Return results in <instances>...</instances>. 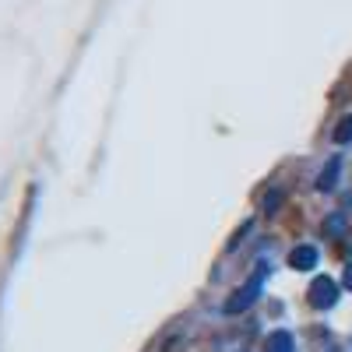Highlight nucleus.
Segmentation results:
<instances>
[{
  "mask_svg": "<svg viewBox=\"0 0 352 352\" xmlns=\"http://www.w3.org/2000/svg\"><path fill=\"white\" fill-rule=\"evenodd\" d=\"M264 352H296V345H292V335L289 331H275V335H268Z\"/></svg>",
  "mask_w": 352,
  "mask_h": 352,
  "instance_id": "obj_4",
  "label": "nucleus"
},
{
  "mask_svg": "<svg viewBox=\"0 0 352 352\" xmlns=\"http://www.w3.org/2000/svg\"><path fill=\"white\" fill-rule=\"evenodd\" d=\"M335 180H338V159H331V166H328L324 173H320L317 187H320V190H331V187H335Z\"/></svg>",
  "mask_w": 352,
  "mask_h": 352,
  "instance_id": "obj_5",
  "label": "nucleus"
},
{
  "mask_svg": "<svg viewBox=\"0 0 352 352\" xmlns=\"http://www.w3.org/2000/svg\"><path fill=\"white\" fill-rule=\"evenodd\" d=\"M335 141H338V144H352V116H342V120H338Z\"/></svg>",
  "mask_w": 352,
  "mask_h": 352,
  "instance_id": "obj_6",
  "label": "nucleus"
},
{
  "mask_svg": "<svg viewBox=\"0 0 352 352\" xmlns=\"http://www.w3.org/2000/svg\"><path fill=\"white\" fill-rule=\"evenodd\" d=\"M268 264H257V268L250 272V278L236 289V292H232V296H229V303H226V314H240V310H247V307H254V300L261 296V289H264V278H268Z\"/></svg>",
  "mask_w": 352,
  "mask_h": 352,
  "instance_id": "obj_1",
  "label": "nucleus"
},
{
  "mask_svg": "<svg viewBox=\"0 0 352 352\" xmlns=\"http://www.w3.org/2000/svg\"><path fill=\"white\" fill-rule=\"evenodd\" d=\"M307 300H310V307H317V310H331V307L338 303V282L328 278V275L314 278L310 289H307Z\"/></svg>",
  "mask_w": 352,
  "mask_h": 352,
  "instance_id": "obj_2",
  "label": "nucleus"
},
{
  "mask_svg": "<svg viewBox=\"0 0 352 352\" xmlns=\"http://www.w3.org/2000/svg\"><path fill=\"white\" fill-rule=\"evenodd\" d=\"M342 282H345V289L352 292V264H349V268H345V278H342Z\"/></svg>",
  "mask_w": 352,
  "mask_h": 352,
  "instance_id": "obj_7",
  "label": "nucleus"
},
{
  "mask_svg": "<svg viewBox=\"0 0 352 352\" xmlns=\"http://www.w3.org/2000/svg\"><path fill=\"white\" fill-rule=\"evenodd\" d=\"M289 264L296 272H310V268H317V250L314 247H296L289 254Z\"/></svg>",
  "mask_w": 352,
  "mask_h": 352,
  "instance_id": "obj_3",
  "label": "nucleus"
}]
</instances>
